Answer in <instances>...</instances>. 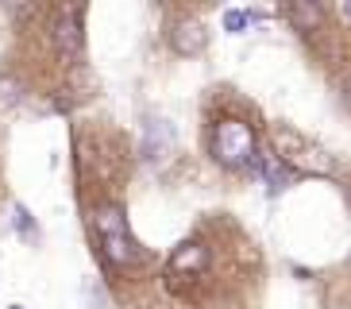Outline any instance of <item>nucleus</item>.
<instances>
[{
  "label": "nucleus",
  "mask_w": 351,
  "mask_h": 309,
  "mask_svg": "<svg viewBox=\"0 0 351 309\" xmlns=\"http://www.w3.org/2000/svg\"><path fill=\"white\" fill-rule=\"evenodd\" d=\"M93 232H97V240H101V255L108 259L112 267H132V263L143 259L139 244H135L132 232H128L124 209L116 205V201H104V205L93 209Z\"/></svg>",
  "instance_id": "1"
},
{
  "label": "nucleus",
  "mask_w": 351,
  "mask_h": 309,
  "mask_svg": "<svg viewBox=\"0 0 351 309\" xmlns=\"http://www.w3.org/2000/svg\"><path fill=\"white\" fill-rule=\"evenodd\" d=\"M213 159L228 170L255 163V132L243 120H220L213 128Z\"/></svg>",
  "instance_id": "2"
},
{
  "label": "nucleus",
  "mask_w": 351,
  "mask_h": 309,
  "mask_svg": "<svg viewBox=\"0 0 351 309\" xmlns=\"http://www.w3.org/2000/svg\"><path fill=\"white\" fill-rule=\"evenodd\" d=\"M278 147L282 151H289V147H293V154H278L282 163L289 166V170H293V174H332V159L324 151H317V147H309L305 144V139H301V135H293V132H278Z\"/></svg>",
  "instance_id": "3"
},
{
  "label": "nucleus",
  "mask_w": 351,
  "mask_h": 309,
  "mask_svg": "<svg viewBox=\"0 0 351 309\" xmlns=\"http://www.w3.org/2000/svg\"><path fill=\"white\" fill-rule=\"evenodd\" d=\"M82 16L85 8H62L58 16H54V47H58V54H62L66 62H73L77 54H82Z\"/></svg>",
  "instance_id": "4"
},
{
  "label": "nucleus",
  "mask_w": 351,
  "mask_h": 309,
  "mask_svg": "<svg viewBox=\"0 0 351 309\" xmlns=\"http://www.w3.org/2000/svg\"><path fill=\"white\" fill-rule=\"evenodd\" d=\"M205 43H208V31H205L201 20H178L174 31H170V47H174V54H182V58L201 54Z\"/></svg>",
  "instance_id": "5"
},
{
  "label": "nucleus",
  "mask_w": 351,
  "mask_h": 309,
  "mask_svg": "<svg viewBox=\"0 0 351 309\" xmlns=\"http://www.w3.org/2000/svg\"><path fill=\"white\" fill-rule=\"evenodd\" d=\"M251 170L267 178V185L274 190V194H278V190H289V185H293V178H298L274 151H255V163H251Z\"/></svg>",
  "instance_id": "6"
},
{
  "label": "nucleus",
  "mask_w": 351,
  "mask_h": 309,
  "mask_svg": "<svg viewBox=\"0 0 351 309\" xmlns=\"http://www.w3.org/2000/svg\"><path fill=\"white\" fill-rule=\"evenodd\" d=\"M174 151V128L166 120H151L143 132V159H166V154Z\"/></svg>",
  "instance_id": "7"
},
{
  "label": "nucleus",
  "mask_w": 351,
  "mask_h": 309,
  "mask_svg": "<svg viewBox=\"0 0 351 309\" xmlns=\"http://www.w3.org/2000/svg\"><path fill=\"white\" fill-rule=\"evenodd\" d=\"M205 267H208V247L205 244H182V247H174V255H170V271L201 275Z\"/></svg>",
  "instance_id": "8"
},
{
  "label": "nucleus",
  "mask_w": 351,
  "mask_h": 309,
  "mask_svg": "<svg viewBox=\"0 0 351 309\" xmlns=\"http://www.w3.org/2000/svg\"><path fill=\"white\" fill-rule=\"evenodd\" d=\"M320 4H313V0H289L286 4V20L293 23V31H313L320 23Z\"/></svg>",
  "instance_id": "9"
},
{
  "label": "nucleus",
  "mask_w": 351,
  "mask_h": 309,
  "mask_svg": "<svg viewBox=\"0 0 351 309\" xmlns=\"http://www.w3.org/2000/svg\"><path fill=\"white\" fill-rule=\"evenodd\" d=\"M263 16L258 12H243V8H228L224 12V31L228 35H243V31L251 27V23H258Z\"/></svg>",
  "instance_id": "10"
},
{
  "label": "nucleus",
  "mask_w": 351,
  "mask_h": 309,
  "mask_svg": "<svg viewBox=\"0 0 351 309\" xmlns=\"http://www.w3.org/2000/svg\"><path fill=\"white\" fill-rule=\"evenodd\" d=\"M12 225H16V232H20L27 244H35V240H39V228L32 225V213H27L23 205H12Z\"/></svg>",
  "instance_id": "11"
},
{
  "label": "nucleus",
  "mask_w": 351,
  "mask_h": 309,
  "mask_svg": "<svg viewBox=\"0 0 351 309\" xmlns=\"http://www.w3.org/2000/svg\"><path fill=\"white\" fill-rule=\"evenodd\" d=\"M20 101V85L16 82H0V104H16Z\"/></svg>",
  "instance_id": "12"
},
{
  "label": "nucleus",
  "mask_w": 351,
  "mask_h": 309,
  "mask_svg": "<svg viewBox=\"0 0 351 309\" xmlns=\"http://www.w3.org/2000/svg\"><path fill=\"white\" fill-rule=\"evenodd\" d=\"M343 104H348V108H351V78H348V82H343Z\"/></svg>",
  "instance_id": "13"
},
{
  "label": "nucleus",
  "mask_w": 351,
  "mask_h": 309,
  "mask_svg": "<svg viewBox=\"0 0 351 309\" xmlns=\"http://www.w3.org/2000/svg\"><path fill=\"white\" fill-rule=\"evenodd\" d=\"M8 309H27V306H8Z\"/></svg>",
  "instance_id": "14"
}]
</instances>
